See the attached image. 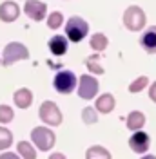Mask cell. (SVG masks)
Listing matches in <instances>:
<instances>
[{
	"instance_id": "cell-1",
	"label": "cell",
	"mask_w": 156,
	"mask_h": 159,
	"mask_svg": "<svg viewBox=\"0 0 156 159\" xmlns=\"http://www.w3.org/2000/svg\"><path fill=\"white\" fill-rule=\"evenodd\" d=\"M29 58V51L24 43H18V42H11L4 47V56H2V65L4 67H9L15 61L18 60H27Z\"/></svg>"
},
{
	"instance_id": "cell-2",
	"label": "cell",
	"mask_w": 156,
	"mask_h": 159,
	"mask_svg": "<svg viewBox=\"0 0 156 159\" xmlns=\"http://www.w3.org/2000/svg\"><path fill=\"white\" fill-rule=\"evenodd\" d=\"M89 33V25L87 22L84 18H80V16H71L69 22L66 24V36H67L71 42H82V40L85 38V34Z\"/></svg>"
},
{
	"instance_id": "cell-3",
	"label": "cell",
	"mask_w": 156,
	"mask_h": 159,
	"mask_svg": "<svg viewBox=\"0 0 156 159\" xmlns=\"http://www.w3.org/2000/svg\"><path fill=\"white\" fill-rule=\"evenodd\" d=\"M145 13L140 9L138 6H131L127 7L125 13H124V24L129 31H140L144 25H145Z\"/></svg>"
},
{
	"instance_id": "cell-4",
	"label": "cell",
	"mask_w": 156,
	"mask_h": 159,
	"mask_svg": "<svg viewBox=\"0 0 156 159\" xmlns=\"http://www.w3.org/2000/svg\"><path fill=\"white\" fill-rule=\"evenodd\" d=\"M31 139H33V143H35L42 152L51 150L53 145H55V134H53V130H49L47 127H37V129H33Z\"/></svg>"
},
{
	"instance_id": "cell-5",
	"label": "cell",
	"mask_w": 156,
	"mask_h": 159,
	"mask_svg": "<svg viewBox=\"0 0 156 159\" xmlns=\"http://www.w3.org/2000/svg\"><path fill=\"white\" fill-rule=\"evenodd\" d=\"M38 116L46 125L56 127V125L62 123V112H60V109L56 107V103H53V101H44V103L40 105Z\"/></svg>"
},
{
	"instance_id": "cell-6",
	"label": "cell",
	"mask_w": 156,
	"mask_h": 159,
	"mask_svg": "<svg viewBox=\"0 0 156 159\" xmlns=\"http://www.w3.org/2000/svg\"><path fill=\"white\" fill-rule=\"evenodd\" d=\"M53 87L58 90L60 94L73 92L75 87H76V76H75V72H71V70H60L58 74L55 76V80H53Z\"/></svg>"
},
{
	"instance_id": "cell-7",
	"label": "cell",
	"mask_w": 156,
	"mask_h": 159,
	"mask_svg": "<svg viewBox=\"0 0 156 159\" xmlns=\"http://www.w3.org/2000/svg\"><path fill=\"white\" fill-rule=\"evenodd\" d=\"M96 92H98V81L93 76L84 74L80 78V85H78V96L84 99H91L96 96Z\"/></svg>"
},
{
	"instance_id": "cell-8",
	"label": "cell",
	"mask_w": 156,
	"mask_h": 159,
	"mask_svg": "<svg viewBox=\"0 0 156 159\" xmlns=\"http://www.w3.org/2000/svg\"><path fill=\"white\" fill-rule=\"evenodd\" d=\"M24 13H26L31 20L40 22V20H44L46 13H47V6H46L44 2H40V0H27V2L24 4Z\"/></svg>"
},
{
	"instance_id": "cell-9",
	"label": "cell",
	"mask_w": 156,
	"mask_h": 159,
	"mask_svg": "<svg viewBox=\"0 0 156 159\" xmlns=\"http://www.w3.org/2000/svg\"><path fill=\"white\" fill-rule=\"evenodd\" d=\"M129 147L134 150L136 154H144V152H147L149 147H151V139H149V136H147L145 132L136 130V132L129 138Z\"/></svg>"
},
{
	"instance_id": "cell-10",
	"label": "cell",
	"mask_w": 156,
	"mask_h": 159,
	"mask_svg": "<svg viewBox=\"0 0 156 159\" xmlns=\"http://www.w3.org/2000/svg\"><path fill=\"white\" fill-rule=\"evenodd\" d=\"M20 15V7L17 2L13 0H6L0 4V20L2 22H15Z\"/></svg>"
},
{
	"instance_id": "cell-11",
	"label": "cell",
	"mask_w": 156,
	"mask_h": 159,
	"mask_svg": "<svg viewBox=\"0 0 156 159\" xmlns=\"http://www.w3.org/2000/svg\"><path fill=\"white\" fill-rule=\"evenodd\" d=\"M140 45H142L149 54H154L156 52V25H151V27L142 34Z\"/></svg>"
},
{
	"instance_id": "cell-12",
	"label": "cell",
	"mask_w": 156,
	"mask_h": 159,
	"mask_svg": "<svg viewBox=\"0 0 156 159\" xmlns=\"http://www.w3.org/2000/svg\"><path fill=\"white\" fill-rule=\"evenodd\" d=\"M49 51L55 54V56H62V54H66L67 52V38L66 36H53V38L49 40Z\"/></svg>"
},
{
	"instance_id": "cell-13",
	"label": "cell",
	"mask_w": 156,
	"mask_h": 159,
	"mask_svg": "<svg viewBox=\"0 0 156 159\" xmlns=\"http://www.w3.org/2000/svg\"><path fill=\"white\" fill-rule=\"evenodd\" d=\"M13 99H15V105H17V107L27 109L31 103H33V92H31L29 89H18L15 92Z\"/></svg>"
},
{
	"instance_id": "cell-14",
	"label": "cell",
	"mask_w": 156,
	"mask_h": 159,
	"mask_svg": "<svg viewBox=\"0 0 156 159\" xmlns=\"http://www.w3.org/2000/svg\"><path fill=\"white\" fill-rule=\"evenodd\" d=\"M113 109H115V98L111 94H102L96 99V110H100L102 114H109Z\"/></svg>"
},
{
	"instance_id": "cell-15",
	"label": "cell",
	"mask_w": 156,
	"mask_h": 159,
	"mask_svg": "<svg viewBox=\"0 0 156 159\" xmlns=\"http://www.w3.org/2000/svg\"><path fill=\"white\" fill-rule=\"evenodd\" d=\"M144 125H145V116H144L142 112L134 110V112H131V114L127 116V129L140 130Z\"/></svg>"
},
{
	"instance_id": "cell-16",
	"label": "cell",
	"mask_w": 156,
	"mask_h": 159,
	"mask_svg": "<svg viewBox=\"0 0 156 159\" xmlns=\"http://www.w3.org/2000/svg\"><path fill=\"white\" fill-rule=\"evenodd\" d=\"M17 150H18V154L24 159H37V152L31 147V143H27V141H20Z\"/></svg>"
},
{
	"instance_id": "cell-17",
	"label": "cell",
	"mask_w": 156,
	"mask_h": 159,
	"mask_svg": "<svg viewBox=\"0 0 156 159\" xmlns=\"http://www.w3.org/2000/svg\"><path fill=\"white\" fill-rule=\"evenodd\" d=\"M91 47L96 51V52H102V51L107 47V38H105V34H102V33L93 34V38H91Z\"/></svg>"
},
{
	"instance_id": "cell-18",
	"label": "cell",
	"mask_w": 156,
	"mask_h": 159,
	"mask_svg": "<svg viewBox=\"0 0 156 159\" xmlns=\"http://www.w3.org/2000/svg\"><path fill=\"white\" fill-rule=\"evenodd\" d=\"M87 159H111V154L104 147H91L87 150Z\"/></svg>"
},
{
	"instance_id": "cell-19",
	"label": "cell",
	"mask_w": 156,
	"mask_h": 159,
	"mask_svg": "<svg viewBox=\"0 0 156 159\" xmlns=\"http://www.w3.org/2000/svg\"><path fill=\"white\" fill-rule=\"evenodd\" d=\"M13 145V134L6 127H0V150H6Z\"/></svg>"
},
{
	"instance_id": "cell-20",
	"label": "cell",
	"mask_w": 156,
	"mask_h": 159,
	"mask_svg": "<svg viewBox=\"0 0 156 159\" xmlns=\"http://www.w3.org/2000/svg\"><path fill=\"white\" fill-rule=\"evenodd\" d=\"M98 60H100V54H93V56H89L87 60H85V63H87V67L91 72H95V74H104V67L98 63Z\"/></svg>"
},
{
	"instance_id": "cell-21",
	"label": "cell",
	"mask_w": 156,
	"mask_h": 159,
	"mask_svg": "<svg viewBox=\"0 0 156 159\" xmlns=\"http://www.w3.org/2000/svg\"><path fill=\"white\" fill-rule=\"evenodd\" d=\"M62 24H64V16H62V13H60V11H55V13H51V15H49V18H47L49 29H58Z\"/></svg>"
},
{
	"instance_id": "cell-22",
	"label": "cell",
	"mask_w": 156,
	"mask_h": 159,
	"mask_svg": "<svg viewBox=\"0 0 156 159\" xmlns=\"http://www.w3.org/2000/svg\"><path fill=\"white\" fill-rule=\"evenodd\" d=\"M13 118H15V112L9 105H0V123L7 125L9 121H13Z\"/></svg>"
},
{
	"instance_id": "cell-23",
	"label": "cell",
	"mask_w": 156,
	"mask_h": 159,
	"mask_svg": "<svg viewBox=\"0 0 156 159\" xmlns=\"http://www.w3.org/2000/svg\"><path fill=\"white\" fill-rule=\"evenodd\" d=\"M82 119L85 121V125H95V123H96V119H98L96 110L93 109V107L84 109V112H82Z\"/></svg>"
},
{
	"instance_id": "cell-24",
	"label": "cell",
	"mask_w": 156,
	"mask_h": 159,
	"mask_svg": "<svg viewBox=\"0 0 156 159\" xmlns=\"http://www.w3.org/2000/svg\"><path fill=\"white\" fill-rule=\"evenodd\" d=\"M147 83H149V78L147 76H140V78H136L129 85V90L131 92H140V90H144L147 87Z\"/></svg>"
},
{
	"instance_id": "cell-25",
	"label": "cell",
	"mask_w": 156,
	"mask_h": 159,
	"mask_svg": "<svg viewBox=\"0 0 156 159\" xmlns=\"http://www.w3.org/2000/svg\"><path fill=\"white\" fill-rule=\"evenodd\" d=\"M0 159H20V157L13 152H6V154H0Z\"/></svg>"
},
{
	"instance_id": "cell-26",
	"label": "cell",
	"mask_w": 156,
	"mask_h": 159,
	"mask_svg": "<svg viewBox=\"0 0 156 159\" xmlns=\"http://www.w3.org/2000/svg\"><path fill=\"white\" fill-rule=\"evenodd\" d=\"M149 96H151V99L156 103V81L151 85V89H149Z\"/></svg>"
},
{
	"instance_id": "cell-27",
	"label": "cell",
	"mask_w": 156,
	"mask_h": 159,
	"mask_svg": "<svg viewBox=\"0 0 156 159\" xmlns=\"http://www.w3.org/2000/svg\"><path fill=\"white\" fill-rule=\"evenodd\" d=\"M49 159H66V156H64V154H60V152H56V154H51Z\"/></svg>"
},
{
	"instance_id": "cell-28",
	"label": "cell",
	"mask_w": 156,
	"mask_h": 159,
	"mask_svg": "<svg viewBox=\"0 0 156 159\" xmlns=\"http://www.w3.org/2000/svg\"><path fill=\"white\" fill-rule=\"evenodd\" d=\"M142 159H156V156H151V154H149V156H144Z\"/></svg>"
}]
</instances>
